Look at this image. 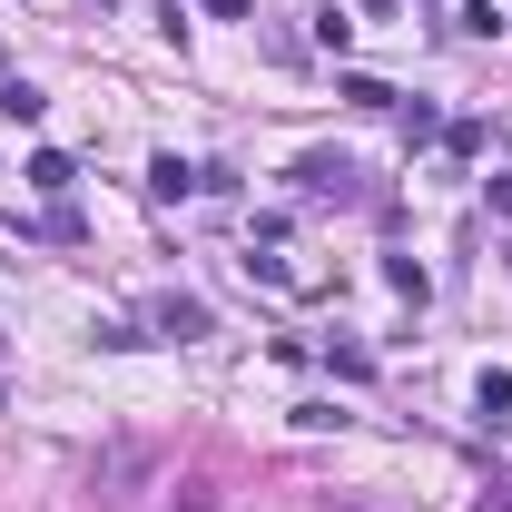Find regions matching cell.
I'll list each match as a JSON object with an SVG mask.
<instances>
[{
    "instance_id": "obj_16",
    "label": "cell",
    "mask_w": 512,
    "mask_h": 512,
    "mask_svg": "<svg viewBox=\"0 0 512 512\" xmlns=\"http://www.w3.org/2000/svg\"><path fill=\"white\" fill-rule=\"evenodd\" d=\"M355 10H365V20H384V10H394V0H355Z\"/></svg>"
},
{
    "instance_id": "obj_3",
    "label": "cell",
    "mask_w": 512,
    "mask_h": 512,
    "mask_svg": "<svg viewBox=\"0 0 512 512\" xmlns=\"http://www.w3.org/2000/svg\"><path fill=\"white\" fill-rule=\"evenodd\" d=\"M20 178H30V188H40V197H50V207H60V197L79 188V158H69V148H40V158H30Z\"/></svg>"
},
{
    "instance_id": "obj_14",
    "label": "cell",
    "mask_w": 512,
    "mask_h": 512,
    "mask_svg": "<svg viewBox=\"0 0 512 512\" xmlns=\"http://www.w3.org/2000/svg\"><path fill=\"white\" fill-rule=\"evenodd\" d=\"M335 512H394V503H365V493H335Z\"/></svg>"
},
{
    "instance_id": "obj_12",
    "label": "cell",
    "mask_w": 512,
    "mask_h": 512,
    "mask_svg": "<svg viewBox=\"0 0 512 512\" xmlns=\"http://www.w3.org/2000/svg\"><path fill=\"white\" fill-rule=\"evenodd\" d=\"M473 512H512V483H503V473H493V483L473 493Z\"/></svg>"
},
{
    "instance_id": "obj_2",
    "label": "cell",
    "mask_w": 512,
    "mask_h": 512,
    "mask_svg": "<svg viewBox=\"0 0 512 512\" xmlns=\"http://www.w3.org/2000/svg\"><path fill=\"white\" fill-rule=\"evenodd\" d=\"M148 325H158V335H178V345H207V335H217V316H207L197 296H178V286L148 306Z\"/></svg>"
},
{
    "instance_id": "obj_13",
    "label": "cell",
    "mask_w": 512,
    "mask_h": 512,
    "mask_svg": "<svg viewBox=\"0 0 512 512\" xmlns=\"http://www.w3.org/2000/svg\"><path fill=\"white\" fill-rule=\"evenodd\" d=\"M197 10H207V20H247L256 0H197Z\"/></svg>"
},
{
    "instance_id": "obj_8",
    "label": "cell",
    "mask_w": 512,
    "mask_h": 512,
    "mask_svg": "<svg viewBox=\"0 0 512 512\" xmlns=\"http://www.w3.org/2000/svg\"><path fill=\"white\" fill-rule=\"evenodd\" d=\"M335 99H355V109H394V89L365 79V69H345V79H335Z\"/></svg>"
},
{
    "instance_id": "obj_15",
    "label": "cell",
    "mask_w": 512,
    "mask_h": 512,
    "mask_svg": "<svg viewBox=\"0 0 512 512\" xmlns=\"http://www.w3.org/2000/svg\"><path fill=\"white\" fill-rule=\"evenodd\" d=\"M493 217H512V178H493Z\"/></svg>"
},
{
    "instance_id": "obj_1",
    "label": "cell",
    "mask_w": 512,
    "mask_h": 512,
    "mask_svg": "<svg viewBox=\"0 0 512 512\" xmlns=\"http://www.w3.org/2000/svg\"><path fill=\"white\" fill-rule=\"evenodd\" d=\"M296 197H306V207H355V197H365V168H355L345 148H306V158H296Z\"/></svg>"
},
{
    "instance_id": "obj_5",
    "label": "cell",
    "mask_w": 512,
    "mask_h": 512,
    "mask_svg": "<svg viewBox=\"0 0 512 512\" xmlns=\"http://www.w3.org/2000/svg\"><path fill=\"white\" fill-rule=\"evenodd\" d=\"M138 473H148V453H138V444H109V453H99V493H128Z\"/></svg>"
},
{
    "instance_id": "obj_6",
    "label": "cell",
    "mask_w": 512,
    "mask_h": 512,
    "mask_svg": "<svg viewBox=\"0 0 512 512\" xmlns=\"http://www.w3.org/2000/svg\"><path fill=\"white\" fill-rule=\"evenodd\" d=\"M473 414H483V424H493V434H503V414H512V375H503V365H493V375L473 384Z\"/></svg>"
},
{
    "instance_id": "obj_9",
    "label": "cell",
    "mask_w": 512,
    "mask_h": 512,
    "mask_svg": "<svg viewBox=\"0 0 512 512\" xmlns=\"http://www.w3.org/2000/svg\"><path fill=\"white\" fill-rule=\"evenodd\" d=\"M384 286H394V296H414V306H424V286H434V276H424V266H414V256H384Z\"/></svg>"
},
{
    "instance_id": "obj_4",
    "label": "cell",
    "mask_w": 512,
    "mask_h": 512,
    "mask_svg": "<svg viewBox=\"0 0 512 512\" xmlns=\"http://www.w3.org/2000/svg\"><path fill=\"white\" fill-rule=\"evenodd\" d=\"M40 109H50V99H40L20 69H0V119H10V128H40Z\"/></svg>"
},
{
    "instance_id": "obj_10",
    "label": "cell",
    "mask_w": 512,
    "mask_h": 512,
    "mask_svg": "<svg viewBox=\"0 0 512 512\" xmlns=\"http://www.w3.org/2000/svg\"><path fill=\"white\" fill-rule=\"evenodd\" d=\"M40 237H60V247H79V237H89V227H79V207H69V197H60V207H50V217H40Z\"/></svg>"
},
{
    "instance_id": "obj_7",
    "label": "cell",
    "mask_w": 512,
    "mask_h": 512,
    "mask_svg": "<svg viewBox=\"0 0 512 512\" xmlns=\"http://www.w3.org/2000/svg\"><path fill=\"white\" fill-rule=\"evenodd\" d=\"M148 188H158V197H188V188H197V168L168 148V158H148Z\"/></svg>"
},
{
    "instance_id": "obj_11",
    "label": "cell",
    "mask_w": 512,
    "mask_h": 512,
    "mask_svg": "<svg viewBox=\"0 0 512 512\" xmlns=\"http://www.w3.org/2000/svg\"><path fill=\"white\" fill-rule=\"evenodd\" d=\"M168 512H217V493H207V483H178V493H168Z\"/></svg>"
}]
</instances>
